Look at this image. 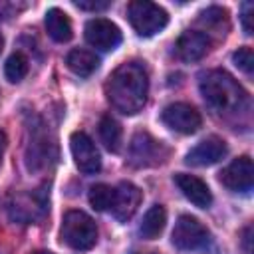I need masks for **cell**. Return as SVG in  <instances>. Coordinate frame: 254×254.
<instances>
[{"label": "cell", "mask_w": 254, "mask_h": 254, "mask_svg": "<svg viewBox=\"0 0 254 254\" xmlns=\"http://www.w3.org/2000/svg\"><path fill=\"white\" fill-rule=\"evenodd\" d=\"M149 75L143 64L125 62L113 69L105 83V95L111 107L123 115H135L147 103Z\"/></svg>", "instance_id": "6da1fadb"}, {"label": "cell", "mask_w": 254, "mask_h": 254, "mask_svg": "<svg viewBox=\"0 0 254 254\" xmlns=\"http://www.w3.org/2000/svg\"><path fill=\"white\" fill-rule=\"evenodd\" d=\"M198 87L208 107L218 115H242L250 109L248 93L230 73L222 69L204 71L198 79Z\"/></svg>", "instance_id": "7a4b0ae2"}, {"label": "cell", "mask_w": 254, "mask_h": 254, "mask_svg": "<svg viewBox=\"0 0 254 254\" xmlns=\"http://www.w3.org/2000/svg\"><path fill=\"white\" fill-rule=\"evenodd\" d=\"M60 236L73 250H89L97 242V226L83 210H67L62 218Z\"/></svg>", "instance_id": "3957f363"}, {"label": "cell", "mask_w": 254, "mask_h": 254, "mask_svg": "<svg viewBox=\"0 0 254 254\" xmlns=\"http://www.w3.org/2000/svg\"><path fill=\"white\" fill-rule=\"evenodd\" d=\"M127 20L139 36L149 38V36H155L157 32H161L167 26L169 14L165 12V8H161L155 2L133 0L127 6Z\"/></svg>", "instance_id": "277c9868"}, {"label": "cell", "mask_w": 254, "mask_h": 254, "mask_svg": "<svg viewBox=\"0 0 254 254\" xmlns=\"http://www.w3.org/2000/svg\"><path fill=\"white\" fill-rule=\"evenodd\" d=\"M169 157V149L165 143L157 141L151 133L139 131L133 135L129 143V163L133 167H155L165 163Z\"/></svg>", "instance_id": "5b68a950"}, {"label": "cell", "mask_w": 254, "mask_h": 254, "mask_svg": "<svg viewBox=\"0 0 254 254\" xmlns=\"http://www.w3.org/2000/svg\"><path fill=\"white\" fill-rule=\"evenodd\" d=\"M46 212H48V196L44 190L12 194V198L8 202L10 218L16 222H22V224L38 222Z\"/></svg>", "instance_id": "8992f818"}, {"label": "cell", "mask_w": 254, "mask_h": 254, "mask_svg": "<svg viewBox=\"0 0 254 254\" xmlns=\"http://www.w3.org/2000/svg\"><path fill=\"white\" fill-rule=\"evenodd\" d=\"M171 240L179 250H198L208 244L210 234L200 220H196L190 214H183L175 222Z\"/></svg>", "instance_id": "52a82bcc"}, {"label": "cell", "mask_w": 254, "mask_h": 254, "mask_svg": "<svg viewBox=\"0 0 254 254\" xmlns=\"http://www.w3.org/2000/svg\"><path fill=\"white\" fill-rule=\"evenodd\" d=\"M42 127H44L42 123L30 127V143L26 149V165L30 171H38L46 167L48 161L56 157V145L48 137V131Z\"/></svg>", "instance_id": "ba28073f"}, {"label": "cell", "mask_w": 254, "mask_h": 254, "mask_svg": "<svg viewBox=\"0 0 254 254\" xmlns=\"http://www.w3.org/2000/svg\"><path fill=\"white\" fill-rule=\"evenodd\" d=\"M69 147H71V155L73 161L77 165V169L83 175H95L101 169V157L99 151L95 147V143L83 133V131H73L69 137Z\"/></svg>", "instance_id": "9c48e42d"}, {"label": "cell", "mask_w": 254, "mask_h": 254, "mask_svg": "<svg viewBox=\"0 0 254 254\" xmlns=\"http://www.w3.org/2000/svg\"><path fill=\"white\" fill-rule=\"evenodd\" d=\"M161 119L169 129H173L177 133H183V135L194 133L202 123L200 113L189 103H171V105H167L161 113Z\"/></svg>", "instance_id": "30bf717a"}, {"label": "cell", "mask_w": 254, "mask_h": 254, "mask_svg": "<svg viewBox=\"0 0 254 254\" xmlns=\"http://www.w3.org/2000/svg\"><path fill=\"white\" fill-rule=\"evenodd\" d=\"M85 40L89 46L111 52L121 44V32L119 28L107 20V18H93L85 24Z\"/></svg>", "instance_id": "8fae6325"}, {"label": "cell", "mask_w": 254, "mask_h": 254, "mask_svg": "<svg viewBox=\"0 0 254 254\" xmlns=\"http://www.w3.org/2000/svg\"><path fill=\"white\" fill-rule=\"evenodd\" d=\"M220 183L232 192H250L252 190V159L248 155L234 159L220 173Z\"/></svg>", "instance_id": "7c38bea8"}, {"label": "cell", "mask_w": 254, "mask_h": 254, "mask_svg": "<svg viewBox=\"0 0 254 254\" xmlns=\"http://www.w3.org/2000/svg\"><path fill=\"white\" fill-rule=\"evenodd\" d=\"M143 198V192L139 187H135L129 181H123L113 189V202H111V212L119 222H127L139 208Z\"/></svg>", "instance_id": "4fadbf2b"}, {"label": "cell", "mask_w": 254, "mask_h": 254, "mask_svg": "<svg viewBox=\"0 0 254 254\" xmlns=\"http://www.w3.org/2000/svg\"><path fill=\"white\" fill-rule=\"evenodd\" d=\"M177 56L185 62H198L206 56V52L210 50V36L204 32H196V30H187L179 36L177 44H175Z\"/></svg>", "instance_id": "5bb4252c"}, {"label": "cell", "mask_w": 254, "mask_h": 254, "mask_svg": "<svg viewBox=\"0 0 254 254\" xmlns=\"http://www.w3.org/2000/svg\"><path fill=\"white\" fill-rule=\"evenodd\" d=\"M226 143L220 137H206L204 141H200L196 147H192L187 153V163L192 167H210L214 163H218L220 159H224L226 155Z\"/></svg>", "instance_id": "9a60e30c"}, {"label": "cell", "mask_w": 254, "mask_h": 254, "mask_svg": "<svg viewBox=\"0 0 254 254\" xmlns=\"http://www.w3.org/2000/svg\"><path fill=\"white\" fill-rule=\"evenodd\" d=\"M175 183L179 187V190L198 208H208L212 202V194L210 189L206 187V183L194 175H187V173H179L175 175Z\"/></svg>", "instance_id": "2e32d148"}, {"label": "cell", "mask_w": 254, "mask_h": 254, "mask_svg": "<svg viewBox=\"0 0 254 254\" xmlns=\"http://www.w3.org/2000/svg\"><path fill=\"white\" fill-rule=\"evenodd\" d=\"M44 24H46V30H48L50 38L56 40V42H60V44L69 42L71 36H73L71 22H69L67 14H65L64 10H60V8H50V10L46 12Z\"/></svg>", "instance_id": "e0dca14e"}, {"label": "cell", "mask_w": 254, "mask_h": 254, "mask_svg": "<svg viewBox=\"0 0 254 254\" xmlns=\"http://www.w3.org/2000/svg\"><path fill=\"white\" fill-rule=\"evenodd\" d=\"M165 222H167V210H165L161 204H153V206L145 212V216H143V220H141V224H139V234H141V238H145V240H155V238L163 232Z\"/></svg>", "instance_id": "ac0fdd59"}, {"label": "cell", "mask_w": 254, "mask_h": 254, "mask_svg": "<svg viewBox=\"0 0 254 254\" xmlns=\"http://www.w3.org/2000/svg\"><path fill=\"white\" fill-rule=\"evenodd\" d=\"M65 64H67V67H69L75 75L87 77V75H91V73L97 69L99 58H97L93 52H89V50H79V48H77V50H71V52L67 54Z\"/></svg>", "instance_id": "d6986e66"}, {"label": "cell", "mask_w": 254, "mask_h": 254, "mask_svg": "<svg viewBox=\"0 0 254 254\" xmlns=\"http://www.w3.org/2000/svg\"><path fill=\"white\" fill-rule=\"evenodd\" d=\"M99 139L111 153L119 151V147H121V125L111 115H103L99 119Z\"/></svg>", "instance_id": "ffe728a7"}, {"label": "cell", "mask_w": 254, "mask_h": 254, "mask_svg": "<svg viewBox=\"0 0 254 254\" xmlns=\"http://www.w3.org/2000/svg\"><path fill=\"white\" fill-rule=\"evenodd\" d=\"M198 22L206 30H214V32H218V34L224 36L226 30H228V12L224 8H220V6H210V8H206V10L200 12Z\"/></svg>", "instance_id": "44dd1931"}, {"label": "cell", "mask_w": 254, "mask_h": 254, "mask_svg": "<svg viewBox=\"0 0 254 254\" xmlns=\"http://www.w3.org/2000/svg\"><path fill=\"white\" fill-rule=\"evenodd\" d=\"M30 69V64H28V58L22 54V52H14L8 60H6V65H4V73H6V79L16 83L20 79L26 77Z\"/></svg>", "instance_id": "7402d4cb"}, {"label": "cell", "mask_w": 254, "mask_h": 254, "mask_svg": "<svg viewBox=\"0 0 254 254\" xmlns=\"http://www.w3.org/2000/svg\"><path fill=\"white\" fill-rule=\"evenodd\" d=\"M89 202L95 210H107L111 208V202H113V189L109 185H93L89 189Z\"/></svg>", "instance_id": "603a6c76"}, {"label": "cell", "mask_w": 254, "mask_h": 254, "mask_svg": "<svg viewBox=\"0 0 254 254\" xmlns=\"http://www.w3.org/2000/svg\"><path fill=\"white\" fill-rule=\"evenodd\" d=\"M232 62L236 64V67H240L244 73H252L254 69V54H252V48L250 46H244V48H238L234 54H232Z\"/></svg>", "instance_id": "cb8c5ba5"}, {"label": "cell", "mask_w": 254, "mask_h": 254, "mask_svg": "<svg viewBox=\"0 0 254 254\" xmlns=\"http://www.w3.org/2000/svg\"><path fill=\"white\" fill-rule=\"evenodd\" d=\"M79 10H89V12H99V10H107L111 6V2L107 0H75L73 2Z\"/></svg>", "instance_id": "d4e9b609"}, {"label": "cell", "mask_w": 254, "mask_h": 254, "mask_svg": "<svg viewBox=\"0 0 254 254\" xmlns=\"http://www.w3.org/2000/svg\"><path fill=\"white\" fill-rule=\"evenodd\" d=\"M252 12H254V4H252V2H244V4H242V16H240V20H242V28H244V32H246L248 36L252 34V24H250Z\"/></svg>", "instance_id": "484cf974"}, {"label": "cell", "mask_w": 254, "mask_h": 254, "mask_svg": "<svg viewBox=\"0 0 254 254\" xmlns=\"http://www.w3.org/2000/svg\"><path fill=\"white\" fill-rule=\"evenodd\" d=\"M6 143H8V139H6V133H4L2 129H0V163H2V155H4Z\"/></svg>", "instance_id": "4316f807"}, {"label": "cell", "mask_w": 254, "mask_h": 254, "mask_svg": "<svg viewBox=\"0 0 254 254\" xmlns=\"http://www.w3.org/2000/svg\"><path fill=\"white\" fill-rule=\"evenodd\" d=\"M2 48H4V38H2V34H0V52H2Z\"/></svg>", "instance_id": "83f0119b"}, {"label": "cell", "mask_w": 254, "mask_h": 254, "mask_svg": "<svg viewBox=\"0 0 254 254\" xmlns=\"http://www.w3.org/2000/svg\"><path fill=\"white\" fill-rule=\"evenodd\" d=\"M34 254H52V252H48V250H38V252H34Z\"/></svg>", "instance_id": "f1b7e54d"}, {"label": "cell", "mask_w": 254, "mask_h": 254, "mask_svg": "<svg viewBox=\"0 0 254 254\" xmlns=\"http://www.w3.org/2000/svg\"><path fill=\"white\" fill-rule=\"evenodd\" d=\"M135 254H155V252H135Z\"/></svg>", "instance_id": "f546056e"}]
</instances>
